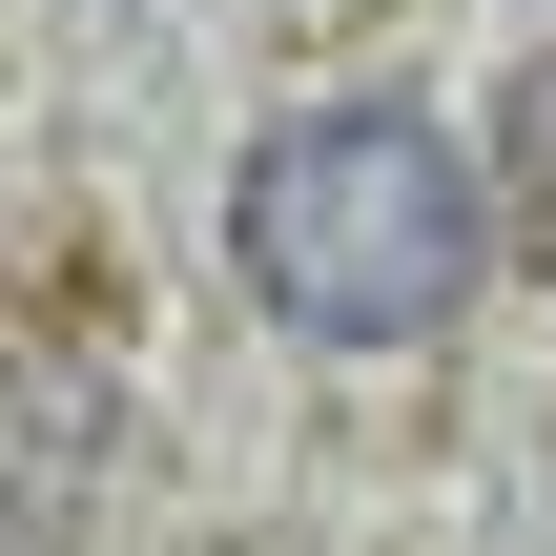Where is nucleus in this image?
<instances>
[{
    "instance_id": "obj_2",
    "label": "nucleus",
    "mask_w": 556,
    "mask_h": 556,
    "mask_svg": "<svg viewBox=\"0 0 556 556\" xmlns=\"http://www.w3.org/2000/svg\"><path fill=\"white\" fill-rule=\"evenodd\" d=\"M495 206H516V248L556 268V62H516V103H495Z\"/></svg>"
},
{
    "instance_id": "obj_1",
    "label": "nucleus",
    "mask_w": 556,
    "mask_h": 556,
    "mask_svg": "<svg viewBox=\"0 0 556 556\" xmlns=\"http://www.w3.org/2000/svg\"><path fill=\"white\" fill-rule=\"evenodd\" d=\"M475 248H495V206H475V165H454L433 103H289V124L248 144V186H227V268H248V309H289L309 351H413V330H454V309H475Z\"/></svg>"
}]
</instances>
